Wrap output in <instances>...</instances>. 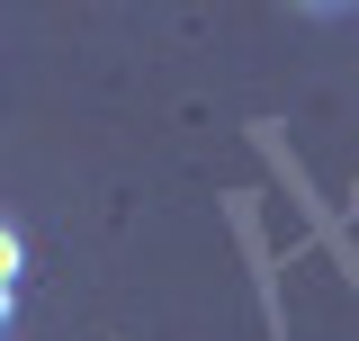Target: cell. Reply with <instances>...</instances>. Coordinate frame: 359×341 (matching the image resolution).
Returning a JSON list of instances; mask_svg holds the SVG:
<instances>
[{"label":"cell","instance_id":"1","mask_svg":"<svg viewBox=\"0 0 359 341\" xmlns=\"http://www.w3.org/2000/svg\"><path fill=\"white\" fill-rule=\"evenodd\" d=\"M9 279H18V234L0 225V297H9Z\"/></svg>","mask_w":359,"mask_h":341}]
</instances>
